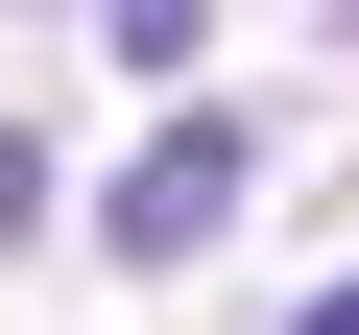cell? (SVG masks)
Listing matches in <instances>:
<instances>
[{
	"label": "cell",
	"mask_w": 359,
	"mask_h": 335,
	"mask_svg": "<svg viewBox=\"0 0 359 335\" xmlns=\"http://www.w3.org/2000/svg\"><path fill=\"white\" fill-rule=\"evenodd\" d=\"M0 240H48V144H25V120H0Z\"/></svg>",
	"instance_id": "3"
},
{
	"label": "cell",
	"mask_w": 359,
	"mask_h": 335,
	"mask_svg": "<svg viewBox=\"0 0 359 335\" xmlns=\"http://www.w3.org/2000/svg\"><path fill=\"white\" fill-rule=\"evenodd\" d=\"M287 335H359V287H311V311H287Z\"/></svg>",
	"instance_id": "4"
},
{
	"label": "cell",
	"mask_w": 359,
	"mask_h": 335,
	"mask_svg": "<svg viewBox=\"0 0 359 335\" xmlns=\"http://www.w3.org/2000/svg\"><path fill=\"white\" fill-rule=\"evenodd\" d=\"M96 25H120L144 72H192V48H216V0H96Z\"/></svg>",
	"instance_id": "2"
},
{
	"label": "cell",
	"mask_w": 359,
	"mask_h": 335,
	"mask_svg": "<svg viewBox=\"0 0 359 335\" xmlns=\"http://www.w3.org/2000/svg\"><path fill=\"white\" fill-rule=\"evenodd\" d=\"M240 168H264V144H240L216 96H168V120L120 144V192H96V240H120V264H216V240H240Z\"/></svg>",
	"instance_id": "1"
}]
</instances>
